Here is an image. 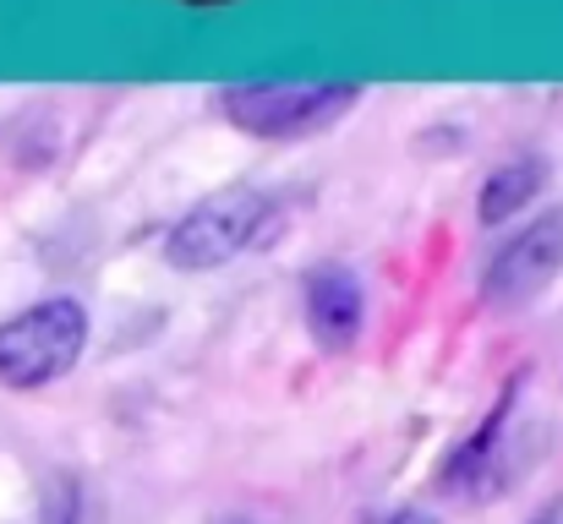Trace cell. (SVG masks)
<instances>
[{"label": "cell", "mask_w": 563, "mask_h": 524, "mask_svg": "<svg viewBox=\"0 0 563 524\" xmlns=\"http://www.w3.org/2000/svg\"><path fill=\"white\" fill-rule=\"evenodd\" d=\"M362 104L356 82H230L219 88V115L257 143H301L329 132Z\"/></svg>", "instance_id": "obj_2"}, {"label": "cell", "mask_w": 563, "mask_h": 524, "mask_svg": "<svg viewBox=\"0 0 563 524\" xmlns=\"http://www.w3.org/2000/svg\"><path fill=\"white\" fill-rule=\"evenodd\" d=\"M563 279V202L542 208L537 219H526L487 263L482 274V301L493 312H526L537 306L553 285Z\"/></svg>", "instance_id": "obj_4"}, {"label": "cell", "mask_w": 563, "mask_h": 524, "mask_svg": "<svg viewBox=\"0 0 563 524\" xmlns=\"http://www.w3.org/2000/svg\"><path fill=\"white\" fill-rule=\"evenodd\" d=\"M356 524H438L427 509H410V503H388V509H367Z\"/></svg>", "instance_id": "obj_9"}, {"label": "cell", "mask_w": 563, "mask_h": 524, "mask_svg": "<svg viewBox=\"0 0 563 524\" xmlns=\"http://www.w3.org/2000/svg\"><path fill=\"white\" fill-rule=\"evenodd\" d=\"M542 186H548V159L542 154H515V159H504V165L487 170L482 197H476V219L487 230H498V224L520 219L542 197Z\"/></svg>", "instance_id": "obj_7"}, {"label": "cell", "mask_w": 563, "mask_h": 524, "mask_svg": "<svg viewBox=\"0 0 563 524\" xmlns=\"http://www.w3.org/2000/svg\"><path fill=\"white\" fill-rule=\"evenodd\" d=\"M274 224H279V197L268 186H252V180L219 186L170 224L165 263L176 274H213V268L235 263L241 252L263 246L274 235Z\"/></svg>", "instance_id": "obj_1"}, {"label": "cell", "mask_w": 563, "mask_h": 524, "mask_svg": "<svg viewBox=\"0 0 563 524\" xmlns=\"http://www.w3.org/2000/svg\"><path fill=\"white\" fill-rule=\"evenodd\" d=\"M208 524H257V520H246V514H219V520H208Z\"/></svg>", "instance_id": "obj_11"}, {"label": "cell", "mask_w": 563, "mask_h": 524, "mask_svg": "<svg viewBox=\"0 0 563 524\" xmlns=\"http://www.w3.org/2000/svg\"><path fill=\"white\" fill-rule=\"evenodd\" d=\"M526 524H563V498H553V503H542V509H537V514H531Z\"/></svg>", "instance_id": "obj_10"}, {"label": "cell", "mask_w": 563, "mask_h": 524, "mask_svg": "<svg viewBox=\"0 0 563 524\" xmlns=\"http://www.w3.org/2000/svg\"><path fill=\"white\" fill-rule=\"evenodd\" d=\"M38 524H82V481L55 470L38 492Z\"/></svg>", "instance_id": "obj_8"}, {"label": "cell", "mask_w": 563, "mask_h": 524, "mask_svg": "<svg viewBox=\"0 0 563 524\" xmlns=\"http://www.w3.org/2000/svg\"><path fill=\"white\" fill-rule=\"evenodd\" d=\"M520 388H526V371H515V377L498 388L493 410L476 421V432H465V437L454 443V454H449L443 470H438V492H443V498H471V492L493 476V459H498V448H504V432H509V421H515V410H520Z\"/></svg>", "instance_id": "obj_6"}, {"label": "cell", "mask_w": 563, "mask_h": 524, "mask_svg": "<svg viewBox=\"0 0 563 524\" xmlns=\"http://www.w3.org/2000/svg\"><path fill=\"white\" fill-rule=\"evenodd\" d=\"M301 323L323 355H351L367 334V285L351 263H318L301 279Z\"/></svg>", "instance_id": "obj_5"}, {"label": "cell", "mask_w": 563, "mask_h": 524, "mask_svg": "<svg viewBox=\"0 0 563 524\" xmlns=\"http://www.w3.org/2000/svg\"><path fill=\"white\" fill-rule=\"evenodd\" d=\"M88 334H93V323L77 296H49V301L22 306L16 317L0 323V388L38 393V388L60 382L66 371H77Z\"/></svg>", "instance_id": "obj_3"}]
</instances>
